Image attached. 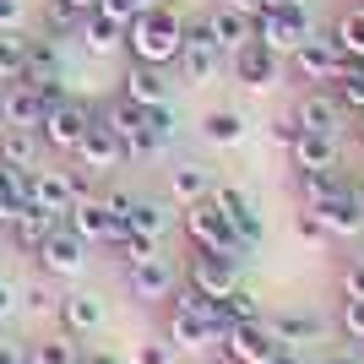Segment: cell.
I'll return each mask as SVG.
<instances>
[{
	"label": "cell",
	"mask_w": 364,
	"mask_h": 364,
	"mask_svg": "<svg viewBox=\"0 0 364 364\" xmlns=\"http://www.w3.org/2000/svg\"><path fill=\"white\" fill-rule=\"evenodd\" d=\"M49 114L44 92L33 87V82H11V87L0 92V125H16V131H38Z\"/></svg>",
	"instance_id": "ac0fdd59"
},
{
	"label": "cell",
	"mask_w": 364,
	"mask_h": 364,
	"mask_svg": "<svg viewBox=\"0 0 364 364\" xmlns=\"http://www.w3.org/2000/svg\"><path fill=\"white\" fill-rule=\"evenodd\" d=\"M147 131H152V141H158V152L174 147V136H180V114H174V104H152L147 109Z\"/></svg>",
	"instance_id": "ab89813d"
},
{
	"label": "cell",
	"mask_w": 364,
	"mask_h": 364,
	"mask_svg": "<svg viewBox=\"0 0 364 364\" xmlns=\"http://www.w3.org/2000/svg\"><path fill=\"white\" fill-rule=\"evenodd\" d=\"M125 289L141 304H158V299L168 304V294L180 289V272H174L168 256H147V261H136V267H125Z\"/></svg>",
	"instance_id": "5bb4252c"
},
{
	"label": "cell",
	"mask_w": 364,
	"mask_h": 364,
	"mask_svg": "<svg viewBox=\"0 0 364 364\" xmlns=\"http://www.w3.org/2000/svg\"><path fill=\"white\" fill-rule=\"evenodd\" d=\"M294 120H299V131H332L337 136L348 114H343V104L332 98V87H310L299 104H294Z\"/></svg>",
	"instance_id": "7402d4cb"
},
{
	"label": "cell",
	"mask_w": 364,
	"mask_h": 364,
	"mask_svg": "<svg viewBox=\"0 0 364 364\" xmlns=\"http://www.w3.org/2000/svg\"><path fill=\"white\" fill-rule=\"evenodd\" d=\"M82 364H120L114 353H104V348H92V353H82Z\"/></svg>",
	"instance_id": "9f6ffc18"
},
{
	"label": "cell",
	"mask_w": 364,
	"mask_h": 364,
	"mask_svg": "<svg viewBox=\"0 0 364 364\" xmlns=\"http://www.w3.org/2000/svg\"><path fill=\"white\" fill-rule=\"evenodd\" d=\"M33 256H38V272H44V277H76L82 267H87V240L60 218V223L49 228V240L38 245Z\"/></svg>",
	"instance_id": "ba28073f"
},
{
	"label": "cell",
	"mask_w": 364,
	"mask_h": 364,
	"mask_svg": "<svg viewBox=\"0 0 364 364\" xmlns=\"http://www.w3.org/2000/svg\"><path fill=\"white\" fill-rule=\"evenodd\" d=\"M109 250H114V261H120V267H136V261L158 256V240H152V234H131V228H120V234L109 240Z\"/></svg>",
	"instance_id": "8d00e7d4"
},
{
	"label": "cell",
	"mask_w": 364,
	"mask_h": 364,
	"mask_svg": "<svg viewBox=\"0 0 364 364\" xmlns=\"http://www.w3.org/2000/svg\"><path fill=\"white\" fill-rule=\"evenodd\" d=\"M272 364H304V359H299L294 348H277V359H272Z\"/></svg>",
	"instance_id": "680465c9"
},
{
	"label": "cell",
	"mask_w": 364,
	"mask_h": 364,
	"mask_svg": "<svg viewBox=\"0 0 364 364\" xmlns=\"http://www.w3.org/2000/svg\"><path fill=\"white\" fill-rule=\"evenodd\" d=\"M44 28H49V38H65V33L82 28V16H76L65 0H49V6H44Z\"/></svg>",
	"instance_id": "b9f144b4"
},
{
	"label": "cell",
	"mask_w": 364,
	"mask_h": 364,
	"mask_svg": "<svg viewBox=\"0 0 364 364\" xmlns=\"http://www.w3.org/2000/svg\"><path fill=\"white\" fill-rule=\"evenodd\" d=\"M22 82H65V65H60V44L55 38H28V71Z\"/></svg>",
	"instance_id": "1f68e13d"
},
{
	"label": "cell",
	"mask_w": 364,
	"mask_h": 364,
	"mask_svg": "<svg viewBox=\"0 0 364 364\" xmlns=\"http://www.w3.org/2000/svg\"><path fill=\"white\" fill-rule=\"evenodd\" d=\"M104 120H109V131L125 141V164H147V158H158V141H152V131H147V109H141V104L114 98Z\"/></svg>",
	"instance_id": "9c48e42d"
},
{
	"label": "cell",
	"mask_w": 364,
	"mask_h": 364,
	"mask_svg": "<svg viewBox=\"0 0 364 364\" xmlns=\"http://www.w3.org/2000/svg\"><path fill=\"white\" fill-rule=\"evenodd\" d=\"M22 304H28L33 316H55V310H60V294L49 289V283H33V289L22 294Z\"/></svg>",
	"instance_id": "ee69618b"
},
{
	"label": "cell",
	"mask_w": 364,
	"mask_h": 364,
	"mask_svg": "<svg viewBox=\"0 0 364 364\" xmlns=\"http://www.w3.org/2000/svg\"><path fill=\"white\" fill-rule=\"evenodd\" d=\"M0 240H11V213L0 207Z\"/></svg>",
	"instance_id": "91938a15"
},
{
	"label": "cell",
	"mask_w": 364,
	"mask_h": 364,
	"mask_svg": "<svg viewBox=\"0 0 364 364\" xmlns=\"http://www.w3.org/2000/svg\"><path fill=\"white\" fill-rule=\"evenodd\" d=\"M28 201L33 207H44V213L65 218L76 207V191H71V168H33V180H28Z\"/></svg>",
	"instance_id": "d6986e66"
},
{
	"label": "cell",
	"mask_w": 364,
	"mask_h": 364,
	"mask_svg": "<svg viewBox=\"0 0 364 364\" xmlns=\"http://www.w3.org/2000/svg\"><path fill=\"white\" fill-rule=\"evenodd\" d=\"M158 0H104V11H114L120 22H131V16H141V11H152Z\"/></svg>",
	"instance_id": "f907efd6"
},
{
	"label": "cell",
	"mask_w": 364,
	"mask_h": 364,
	"mask_svg": "<svg viewBox=\"0 0 364 364\" xmlns=\"http://www.w3.org/2000/svg\"><path fill=\"white\" fill-rule=\"evenodd\" d=\"M213 201L223 207V218L234 223V234H240V245L245 250H256L261 240H267V218H261V207H256V196L250 191H240V185H213Z\"/></svg>",
	"instance_id": "30bf717a"
},
{
	"label": "cell",
	"mask_w": 364,
	"mask_h": 364,
	"mask_svg": "<svg viewBox=\"0 0 364 364\" xmlns=\"http://www.w3.org/2000/svg\"><path fill=\"white\" fill-rule=\"evenodd\" d=\"M38 158H44V136H38V131H16V125H6V131H0V164H6V168L33 174V168H38Z\"/></svg>",
	"instance_id": "83f0119b"
},
{
	"label": "cell",
	"mask_w": 364,
	"mask_h": 364,
	"mask_svg": "<svg viewBox=\"0 0 364 364\" xmlns=\"http://www.w3.org/2000/svg\"><path fill=\"white\" fill-rule=\"evenodd\" d=\"M0 92H6V87H0Z\"/></svg>",
	"instance_id": "e7e4bbea"
},
{
	"label": "cell",
	"mask_w": 364,
	"mask_h": 364,
	"mask_svg": "<svg viewBox=\"0 0 364 364\" xmlns=\"http://www.w3.org/2000/svg\"><path fill=\"white\" fill-rule=\"evenodd\" d=\"M180 359V348L168 343V337H147V343H136V364H174Z\"/></svg>",
	"instance_id": "7bdbcfd3"
},
{
	"label": "cell",
	"mask_w": 364,
	"mask_h": 364,
	"mask_svg": "<svg viewBox=\"0 0 364 364\" xmlns=\"http://www.w3.org/2000/svg\"><path fill=\"white\" fill-rule=\"evenodd\" d=\"M55 223H60L55 213H44V207H33V201H28V207H16V213H11V240L33 256V250L49 240V228H55Z\"/></svg>",
	"instance_id": "f1b7e54d"
},
{
	"label": "cell",
	"mask_w": 364,
	"mask_h": 364,
	"mask_svg": "<svg viewBox=\"0 0 364 364\" xmlns=\"http://www.w3.org/2000/svg\"><path fill=\"white\" fill-rule=\"evenodd\" d=\"M87 125H92V109L82 104V98H60V104L44 114L38 136H44L49 152H76V141L87 136Z\"/></svg>",
	"instance_id": "8fae6325"
},
{
	"label": "cell",
	"mask_w": 364,
	"mask_h": 364,
	"mask_svg": "<svg viewBox=\"0 0 364 364\" xmlns=\"http://www.w3.org/2000/svg\"><path fill=\"white\" fill-rule=\"evenodd\" d=\"M28 22V0H0V33H22Z\"/></svg>",
	"instance_id": "681fc988"
},
{
	"label": "cell",
	"mask_w": 364,
	"mask_h": 364,
	"mask_svg": "<svg viewBox=\"0 0 364 364\" xmlns=\"http://www.w3.org/2000/svg\"><path fill=\"white\" fill-rule=\"evenodd\" d=\"M180 223H185V240L196 245V250H223V256H250L240 245V234H234V223L223 218V207H218L213 196L191 201V207H180Z\"/></svg>",
	"instance_id": "3957f363"
},
{
	"label": "cell",
	"mask_w": 364,
	"mask_h": 364,
	"mask_svg": "<svg viewBox=\"0 0 364 364\" xmlns=\"http://www.w3.org/2000/svg\"><path fill=\"white\" fill-rule=\"evenodd\" d=\"M218 348H223L228 364H272L277 359V337L267 332V321H240V326L223 332Z\"/></svg>",
	"instance_id": "4fadbf2b"
},
{
	"label": "cell",
	"mask_w": 364,
	"mask_h": 364,
	"mask_svg": "<svg viewBox=\"0 0 364 364\" xmlns=\"http://www.w3.org/2000/svg\"><path fill=\"white\" fill-rule=\"evenodd\" d=\"M213 168L207 164H196V158H180V164L168 168V201L174 207H191V201H201V196H213Z\"/></svg>",
	"instance_id": "d4e9b609"
},
{
	"label": "cell",
	"mask_w": 364,
	"mask_h": 364,
	"mask_svg": "<svg viewBox=\"0 0 364 364\" xmlns=\"http://www.w3.org/2000/svg\"><path fill=\"white\" fill-rule=\"evenodd\" d=\"M223 6H234V11H245L250 22H256L261 11H267V0H223Z\"/></svg>",
	"instance_id": "db71d44e"
},
{
	"label": "cell",
	"mask_w": 364,
	"mask_h": 364,
	"mask_svg": "<svg viewBox=\"0 0 364 364\" xmlns=\"http://www.w3.org/2000/svg\"><path fill=\"white\" fill-rule=\"evenodd\" d=\"M337 326H343L353 343H364V299H343V310H337Z\"/></svg>",
	"instance_id": "bcb514c9"
},
{
	"label": "cell",
	"mask_w": 364,
	"mask_h": 364,
	"mask_svg": "<svg viewBox=\"0 0 364 364\" xmlns=\"http://www.w3.org/2000/svg\"><path fill=\"white\" fill-rule=\"evenodd\" d=\"M353 136H359V147H364V114H353Z\"/></svg>",
	"instance_id": "94428289"
},
{
	"label": "cell",
	"mask_w": 364,
	"mask_h": 364,
	"mask_svg": "<svg viewBox=\"0 0 364 364\" xmlns=\"http://www.w3.org/2000/svg\"><path fill=\"white\" fill-rule=\"evenodd\" d=\"M267 136H272V147H294V141H299V120H294V114H277V120H267Z\"/></svg>",
	"instance_id": "7dc6e473"
},
{
	"label": "cell",
	"mask_w": 364,
	"mask_h": 364,
	"mask_svg": "<svg viewBox=\"0 0 364 364\" xmlns=\"http://www.w3.org/2000/svg\"><path fill=\"white\" fill-rule=\"evenodd\" d=\"M294 168H337V136L332 131H299L294 141Z\"/></svg>",
	"instance_id": "4dcf8cb0"
},
{
	"label": "cell",
	"mask_w": 364,
	"mask_h": 364,
	"mask_svg": "<svg viewBox=\"0 0 364 364\" xmlns=\"http://www.w3.org/2000/svg\"><path fill=\"white\" fill-rule=\"evenodd\" d=\"M76 164L82 168H92V174H109V168H120L125 164V141L109 131V120L104 114H92V125H87V136L76 141Z\"/></svg>",
	"instance_id": "2e32d148"
},
{
	"label": "cell",
	"mask_w": 364,
	"mask_h": 364,
	"mask_svg": "<svg viewBox=\"0 0 364 364\" xmlns=\"http://www.w3.org/2000/svg\"><path fill=\"white\" fill-rule=\"evenodd\" d=\"M353 201H359V213H364V180H359V185H353Z\"/></svg>",
	"instance_id": "6125c7cd"
},
{
	"label": "cell",
	"mask_w": 364,
	"mask_h": 364,
	"mask_svg": "<svg viewBox=\"0 0 364 364\" xmlns=\"http://www.w3.org/2000/svg\"><path fill=\"white\" fill-rule=\"evenodd\" d=\"M294 191H299V207H321L326 196L348 191V180L337 168H294Z\"/></svg>",
	"instance_id": "f546056e"
},
{
	"label": "cell",
	"mask_w": 364,
	"mask_h": 364,
	"mask_svg": "<svg viewBox=\"0 0 364 364\" xmlns=\"http://www.w3.org/2000/svg\"><path fill=\"white\" fill-rule=\"evenodd\" d=\"M28 180H33V174H22V168H6V164H0V207H6V213L28 207Z\"/></svg>",
	"instance_id": "60d3db41"
},
{
	"label": "cell",
	"mask_w": 364,
	"mask_h": 364,
	"mask_svg": "<svg viewBox=\"0 0 364 364\" xmlns=\"http://www.w3.org/2000/svg\"><path fill=\"white\" fill-rule=\"evenodd\" d=\"M228 332L223 321V304L218 299H201L196 289H174L168 294V343L180 353H201V348H218Z\"/></svg>",
	"instance_id": "7a4b0ae2"
},
{
	"label": "cell",
	"mask_w": 364,
	"mask_h": 364,
	"mask_svg": "<svg viewBox=\"0 0 364 364\" xmlns=\"http://www.w3.org/2000/svg\"><path fill=\"white\" fill-rule=\"evenodd\" d=\"M228 65H234V76H240L245 87H256V92H272L277 82L289 76V60H283V55H272L261 38H250L245 49H234V55H228Z\"/></svg>",
	"instance_id": "7c38bea8"
},
{
	"label": "cell",
	"mask_w": 364,
	"mask_h": 364,
	"mask_svg": "<svg viewBox=\"0 0 364 364\" xmlns=\"http://www.w3.org/2000/svg\"><path fill=\"white\" fill-rule=\"evenodd\" d=\"M28 364H82V348L71 343V332H60V337H44V343H33Z\"/></svg>",
	"instance_id": "74e56055"
},
{
	"label": "cell",
	"mask_w": 364,
	"mask_h": 364,
	"mask_svg": "<svg viewBox=\"0 0 364 364\" xmlns=\"http://www.w3.org/2000/svg\"><path fill=\"white\" fill-rule=\"evenodd\" d=\"M326 87H332V98L343 104V114H348V120H353V114H364V65H359V60H348L332 82H326Z\"/></svg>",
	"instance_id": "836d02e7"
},
{
	"label": "cell",
	"mask_w": 364,
	"mask_h": 364,
	"mask_svg": "<svg viewBox=\"0 0 364 364\" xmlns=\"http://www.w3.org/2000/svg\"><path fill=\"white\" fill-rule=\"evenodd\" d=\"M310 33H316V16H310L304 0H294V6H283V11H261L256 22H250V38H261V44L272 49V55H283V60H289Z\"/></svg>",
	"instance_id": "277c9868"
},
{
	"label": "cell",
	"mask_w": 364,
	"mask_h": 364,
	"mask_svg": "<svg viewBox=\"0 0 364 364\" xmlns=\"http://www.w3.org/2000/svg\"><path fill=\"white\" fill-rule=\"evenodd\" d=\"M201 22H207V33H213V44L223 49V55H234V49L250 44V16L234 11V6H223V0H218L213 11H201Z\"/></svg>",
	"instance_id": "4316f807"
},
{
	"label": "cell",
	"mask_w": 364,
	"mask_h": 364,
	"mask_svg": "<svg viewBox=\"0 0 364 364\" xmlns=\"http://www.w3.org/2000/svg\"><path fill=\"white\" fill-rule=\"evenodd\" d=\"M76 38H82V49L87 55H120L125 49V22L114 11H92V16H82V28H76Z\"/></svg>",
	"instance_id": "603a6c76"
},
{
	"label": "cell",
	"mask_w": 364,
	"mask_h": 364,
	"mask_svg": "<svg viewBox=\"0 0 364 364\" xmlns=\"http://www.w3.org/2000/svg\"><path fill=\"white\" fill-rule=\"evenodd\" d=\"M109 207H114V218H120L131 234H152V240H164L168 234V207L152 196H131V191H109Z\"/></svg>",
	"instance_id": "9a60e30c"
},
{
	"label": "cell",
	"mask_w": 364,
	"mask_h": 364,
	"mask_svg": "<svg viewBox=\"0 0 364 364\" xmlns=\"http://www.w3.org/2000/svg\"><path fill=\"white\" fill-rule=\"evenodd\" d=\"M65 223L76 228V234H82V240L87 245H109L114 240V234H120V218H114V207H109L104 196H87V201H76L71 213H65Z\"/></svg>",
	"instance_id": "44dd1931"
},
{
	"label": "cell",
	"mask_w": 364,
	"mask_h": 364,
	"mask_svg": "<svg viewBox=\"0 0 364 364\" xmlns=\"http://www.w3.org/2000/svg\"><path fill=\"white\" fill-rule=\"evenodd\" d=\"M0 364H28V353L16 348L11 337H0Z\"/></svg>",
	"instance_id": "f5cc1de1"
},
{
	"label": "cell",
	"mask_w": 364,
	"mask_h": 364,
	"mask_svg": "<svg viewBox=\"0 0 364 364\" xmlns=\"http://www.w3.org/2000/svg\"><path fill=\"white\" fill-rule=\"evenodd\" d=\"M76 16H92V11H104V0H65Z\"/></svg>",
	"instance_id": "11a10c76"
},
{
	"label": "cell",
	"mask_w": 364,
	"mask_h": 364,
	"mask_svg": "<svg viewBox=\"0 0 364 364\" xmlns=\"http://www.w3.org/2000/svg\"><path fill=\"white\" fill-rule=\"evenodd\" d=\"M185 49V11L174 0H158L152 11L131 16L125 22V55L147 65H174Z\"/></svg>",
	"instance_id": "6da1fadb"
},
{
	"label": "cell",
	"mask_w": 364,
	"mask_h": 364,
	"mask_svg": "<svg viewBox=\"0 0 364 364\" xmlns=\"http://www.w3.org/2000/svg\"><path fill=\"white\" fill-rule=\"evenodd\" d=\"M321 364H364V348H332Z\"/></svg>",
	"instance_id": "816d5d0a"
},
{
	"label": "cell",
	"mask_w": 364,
	"mask_h": 364,
	"mask_svg": "<svg viewBox=\"0 0 364 364\" xmlns=\"http://www.w3.org/2000/svg\"><path fill=\"white\" fill-rule=\"evenodd\" d=\"M245 131H250V125H245L240 109H213V114L201 120V141H213V147H240Z\"/></svg>",
	"instance_id": "d6a6232c"
},
{
	"label": "cell",
	"mask_w": 364,
	"mask_h": 364,
	"mask_svg": "<svg viewBox=\"0 0 364 364\" xmlns=\"http://www.w3.org/2000/svg\"><path fill=\"white\" fill-rule=\"evenodd\" d=\"M343 65H348L343 44H337L332 33H321V28H316V33H310V38H304V44L289 55V71L299 76V82H316V87H326V82H332Z\"/></svg>",
	"instance_id": "52a82bcc"
},
{
	"label": "cell",
	"mask_w": 364,
	"mask_h": 364,
	"mask_svg": "<svg viewBox=\"0 0 364 364\" xmlns=\"http://www.w3.org/2000/svg\"><path fill=\"white\" fill-rule=\"evenodd\" d=\"M337 289H343V299H364V261H348V267H343Z\"/></svg>",
	"instance_id": "c3c4849f"
},
{
	"label": "cell",
	"mask_w": 364,
	"mask_h": 364,
	"mask_svg": "<svg viewBox=\"0 0 364 364\" xmlns=\"http://www.w3.org/2000/svg\"><path fill=\"white\" fill-rule=\"evenodd\" d=\"M11 304H16V299H11V289L0 283V321H11Z\"/></svg>",
	"instance_id": "6f0895ef"
},
{
	"label": "cell",
	"mask_w": 364,
	"mask_h": 364,
	"mask_svg": "<svg viewBox=\"0 0 364 364\" xmlns=\"http://www.w3.org/2000/svg\"><path fill=\"white\" fill-rule=\"evenodd\" d=\"M22 71H28V38L22 33H0V87L22 82Z\"/></svg>",
	"instance_id": "d590c367"
},
{
	"label": "cell",
	"mask_w": 364,
	"mask_h": 364,
	"mask_svg": "<svg viewBox=\"0 0 364 364\" xmlns=\"http://www.w3.org/2000/svg\"><path fill=\"white\" fill-rule=\"evenodd\" d=\"M55 316H60V326H65L71 337H92L98 326H104V316H109V310H104V299H98V294H87V289H82V294H65Z\"/></svg>",
	"instance_id": "484cf974"
},
{
	"label": "cell",
	"mask_w": 364,
	"mask_h": 364,
	"mask_svg": "<svg viewBox=\"0 0 364 364\" xmlns=\"http://www.w3.org/2000/svg\"><path fill=\"white\" fill-rule=\"evenodd\" d=\"M185 71V82H196V87H207V82H218L228 65V55L213 44V33H207V22L201 16H185V49H180V60H174Z\"/></svg>",
	"instance_id": "8992f818"
},
{
	"label": "cell",
	"mask_w": 364,
	"mask_h": 364,
	"mask_svg": "<svg viewBox=\"0 0 364 364\" xmlns=\"http://www.w3.org/2000/svg\"><path fill=\"white\" fill-rule=\"evenodd\" d=\"M283 6H294V0H267V11H283Z\"/></svg>",
	"instance_id": "be15d7a7"
},
{
	"label": "cell",
	"mask_w": 364,
	"mask_h": 364,
	"mask_svg": "<svg viewBox=\"0 0 364 364\" xmlns=\"http://www.w3.org/2000/svg\"><path fill=\"white\" fill-rule=\"evenodd\" d=\"M310 213L326 223L332 240H353V234H364V213H359V201H353V185H348V191H337V196H326L321 207H310Z\"/></svg>",
	"instance_id": "cb8c5ba5"
},
{
	"label": "cell",
	"mask_w": 364,
	"mask_h": 364,
	"mask_svg": "<svg viewBox=\"0 0 364 364\" xmlns=\"http://www.w3.org/2000/svg\"><path fill=\"white\" fill-rule=\"evenodd\" d=\"M168 87H174V76H168V65H147V60H131V65H125V82H120V98H131V104L152 109V104H168Z\"/></svg>",
	"instance_id": "e0dca14e"
},
{
	"label": "cell",
	"mask_w": 364,
	"mask_h": 364,
	"mask_svg": "<svg viewBox=\"0 0 364 364\" xmlns=\"http://www.w3.org/2000/svg\"><path fill=\"white\" fill-rule=\"evenodd\" d=\"M261 321L277 337V348H310L326 337V316H316V310H283V316H261Z\"/></svg>",
	"instance_id": "ffe728a7"
},
{
	"label": "cell",
	"mask_w": 364,
	"mask_h": 364,
	"mask_svg": "<svg viewBox=\"0 0 364 364\" xmlns=\"http://www.w3.org/2000/svg\"><path fill=\"white\" fill-rule=\"evenodd\" d=\"M299 240L310 245V250H326V245H332V234H326V223H321V218L310 213V207H304V213H299Z\"/></svg>",
	"instance_id": "f6af8a7d"
},
{
	"label": "cell",
	"mask_w": 364,
	"mask_h": 364,
	"mask_svg": "<svg viewBox=\"0 0 364 364\" xmlns=\"http://www.w3.org/2000/svg\"><path fill=\"white\" fill-rule=\"evenodd\" d=\"M332 38L343 44V55H348V60L364 65V0H359V6H348V11L332 22Z\"/></svg>",
	"instance_id": "e575fe53"
},
{
	"label": "cell",
	"mask_w": 364,
	"mask_h": 364,
	"mask_svg": "<svg viewBox=\"0 0 364 364\" xmlns=\"http://www.w3.org/2000/svg\"><path fill=\"white\" fill-rule=\"evenodd\" d=\"M245 277H240V256H223V250H196L191 245V261H185V289H196L201 299H223L234 294Z\"/></svg>",
	"instance_id": "5b68a950"
},
{
	"label": "cell",
	"mask_w": 364,
	"mask_h": 364,
	"mask_svg": "<svg viewBox=\"0 0 364 364\" xmlns=\"http://www.w3.org/2000/svg\"><path fill=\"white\" fill-rule=\"evenodd\" d=\"M218 304H223V321H228V326H240V321H261V316H267V310H261V299L245 289V283H240L234 294H223Z\"/></svg>",
	"instance_id": "f35d334b"
}]
</instances>
